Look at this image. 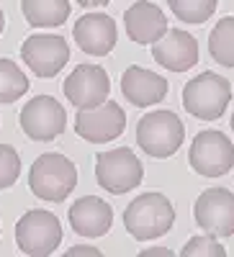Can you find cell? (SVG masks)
<instances>
[{"instance_id": "6da1fadb", "label": "cell", "mask_w": 234, "mask_h": 257, "mask_svg": "<svg viewBox=\"0 0 234 257\" xmlns=\"http://www.w3.org/2000/svg\"><path fill=\"white\" fill-rule=\"evenodd\" d=\"M175 208L162 193H144L137 196L124 211V226L137 242L160 239L173 229Z\"/></svg>"}, {"instance_id": "7a4b0ae2", "label": "cell", "mask_w": 234, "mask_h": 257, "mask_svg": "<svg viewBox=\"0 0 234 257\" xmlns=\"http://www.w3.org/2000/svg\"><path fill=\"white\" fill-rule=\"evenodd\" d=\"M77 185V167L70 157L47 152L34 160L29 170V188L36 198L62 203Z\"/></svg>"}, {"instance_id": "3957f363", "label": "cell", "mask_w": 234, "mask_h": 257, "mask_svg": "<svg viewBox=\"0 0 234 257\" xmlns=\"http://www.w3.org/2000/svg\"><path fill=\"white\" fill-rule=\"evenodd\" d=\"M185 139V126L175 111H152L144 113L137 123L139 149L150 157L165 160L173 157Z\"/></svg>"}, {"instance_id": "277c9868", "label": "cell", "mask_w": 234, "mask_h": 257, "mask_svg": "<svg viewBox=\"0 0 234 257\" xmlns=\"http://www.w3.org/2000/svg\"><path fill=\"white\" fill-rule=\"evenodd\" d=\"M231 100V82L216 72H201L183 88L185 111L201 121H216Z\"/></svg>"}, {"instance_id": "5b68a950", "label": "cell", "mask_w": 234, "mask_h": 257, "mask_svg": "<svg viewBox=\"0 0 234 257\" xmlns=\"http://www.w3.org/2000/svg\"><path fill=\"white\" fill-rule=\"evenodd\" d=\"M142 178H144V167L129 147L103 152L95 160V180L105 193L124 196V193L134 190L142 183Z\"/></svg>"}, {"instance_id": "8992f818", "label": "cell", "mask_w": 234, "mask_h": 257, "mask_svg": "<svg viewBox=\"0 0 234 257\" xmlns=\"http://www.w3.org/2000/svg\"><path fill=\"white\" fill-rule=\"evenodd\" d=\"M62 242V224L54 213L34 208L18 219L16 224V244L24 254L47 257Z\"/></svg>"}, {"instance_id": "52a82bcc", "label": "cell", "mask_w": 234, "mask_h": 257, "mask_svg": "<svg viewBox=\"0 0 234 257\" xmlns=\"http://www.w3.org/2000/svg\"><path fill=\"white\" fill-rule=\"evenodd\" d=\"M188 162L201 178H221L234 167V144L226 134L208 128L193 139Z\"/></svg>"}, {"instance_id": "ba28073f", "label": "cell", "mask_w": 234, "mask_h": 257, "mask_svg": "<svg viewBox=\"0 0 234 257\" xmlns=\"http://www.w3.org/2000/svg\"><path fill=\"white\" fill-rule=\"evenodd\" d=\"M65 126L67 113L52 95H36L21 111V128L34 142H52L65 132Z\"/></svg>"}, {"instance_id": "9c48e42d", "label": "cell", "mask_w": 234, "mask_h": 257, "mask_svg": "<svg viewBox=\"0 0 234 257\" xmlns=\"http://www.w3.org/2000/svg\"><path fill=\"white\" fill-rule=\"evenodd\" d=\"M126 128V113L119 103L105 100L93 108H80L77 118H75V132L93 144H105L113 142L116 137L124 134Z\"/></svg>"}, {"instance_id": "30bf717a", "label": "cell", "mask_w": 234, "mask_h": 257, "mask_svg": "<svg viewBox=\"0 0 234 257\" xmlns=\"http://www.w3.org/2000/svg\"><path fill=\"white\" fill-rule=\"evenodd\" d=\"M21 57L36 77H54L70 59V47L59 34H34L24 41Z\"/></svg>"}, {"instance_id": "8fae6325", "label": "cell", "mask_w": 234, "mask_h": 257, "mask_svg": "<svg viewBox=\"0 0 234 257\" xmlns=\"http://www.w3.org/2000/svg\"><path fill=\"white\" fill-rule=\"evenodd\" d=\"M196 224L214 237H231L234 234V193L226 188L203 190L193 206Z\"/></svg>"}, {"instance_id": "7c38bea8", "label": "cell", "mask_w": 234, "mask_h": 257, "mask_svg": "<svg viewBox=\"0 0 234 257\" xmlns=\"http://www.w3.org/2000/svg\"><path fill=\"white\" fill-rule=\"evenodd\" d=\"M111 80L98 64H77L75 72L65 80V95L75 108H93L108 100Z\"/></svg>"}, {"instance_id": "4fadbf2b", "label": "cell", "mask_w": 234, "mask_h": 257, "mask_svg": "<svg viewBox=\"0 0 234 257\" xmlns=\"http://www.w3.org/2000/svg\"><path fill=\"white\" fill-rule=\"evenodd\" d=\"M152 57L170 72H188L198 62V41L188 31L167 29V34L152 44Z\"/></svg>"}, {"instance_id": "5bb4252c", "label": "cell", "mask_w": 234, "mask_h": 257, "mask_svg": "<svg viewBox=\"0 0 234 257\" xmlns=\"http://www.w3.org/2000/svg\"><path fill=\"white\" fill-rule=\"evenodd\" d=\"M72 36L85 54L105 57L116 47V21L105 13H85L77 18Z\"/></svg>"}, {"instance_id": "9a60e30c", "label": "cell", "mask_w": 234, "mask_h": 257, "mask_svg": "<svg viewBox=\"0 0 234 257\" xmlns=\"http://www.w3.org/2000/svg\"><path fill=\"white\" fill-rule=\"evenodd\" d=\"M111 224H113V208L98 196L77 198L70 206V226L77 237H88V239L103 237L111 229Z\"/></svg>"}, {"instance_id": "2e32d148", "label": "cell", "mask_w": 234, "mask_h": 257, "mask_svg": "<svg viewBox=\"0 0 234 257\" xmlns=\"http://www.w3.org/2000/svg\"><path fill=\"white\" fill-rule=\"evenodd\" d=\"M121 93L137 108H147V105H155L160 100H165L167 95V80L152 70H144L132 64L129 70L121 75Z\"/></svg>"}, {"instance_id": "e0dca14e", "label": "cell", "mask_w": 234, "mask_h": 257, "mask_svg": "<svg viewBox=\"0 0 234 257\" xmlns=\"http://www.w3.org/2000/svg\"><path fill=\"white\" fill-rule=\"evenodd\" d=\"M124 26L132 41L137 44H155L167 34V18L160 6L150 0H139L124 13Z\"/></svg>"}, {"instance_id": "ac0fdd59", "label": "cell", "mask_w": 234, "mask_h": 257, "mask_svg": "<svg viewBox=\"0 0 234 257\" xmlns=\"http://www.w3.org/2000/svg\"><path fill=\"white\" fill-rule=\"evenodd\" d=\"M21 11L34 29H57L70 16V0H21Z\"/></svg>"}, {"instance_id": "d6986e66", "label": "cell", "mask_w": 234, "mask_h": 257, "mask_svg": "<svg viewBox=\"0 0 234 257\" xmlns=\"http://www.w3.org/2000/svg\"><path fill=\"white\" fill-rule=\"evenodd\" d=\"M208 52L221 67H234V16L221 18L208 34Z\"/></svg>"}, {"instance_id": "ffe728a7", "label": "cell", "mask_w": 234, "mask_h": 257, "mask_svg": "<svg viewBox=\"0 0 234 257\" xmlns=\"http://www.w3.org/2000/svg\"><path fill=\"white\" fill-rule=\"evenodd\" d=\"M29 90V77L13 59H0V103H16Z\"/></svg>"}, {"instance_id": "44dd1931", "label": "cell", "mask_w": 234, "mask_h": 257, "mask_svg": "<svg viewBox=\"0 0 234 257\" xmlns=\"http://www.w3.org/2000/svg\"><path fill=\"white\" fill-rule=\"evenodd\" d=\"M167 6L183 24H203L214 16L216 0H167Z\"/></svg>"}, {"instance_id": "7402d4cb", "label": "cell", "mask_w": 234, "mask_h": 257, "mask_svg": "<svg viewBox=\"0 0 234 257\" xmlns=\"http://www.w3.org/2000/svg\"><path fill=\"white\" fill-rule=\"evenodd\" d=\"M183 257H224L226 247L214 237V234H206V237H193L183 249Z\"/></svg>"}, {"instance_id": "603a6c76", "label": "cell", "mask_w": 234, "mask_h": 257, "mask_svg": "<svg viewBox=\"0 0 234 257\" xmlns=\"http://www.w3.org/2000/svg\"><path fill=\"white\" fill-rule=\"evenodd\" d=\"M21 175V157L11 144H0V190L11 188Z\"/></svg>"}, {"instance_id": "cb8c5ba5", "label": "cell", "mask_w": 234, "mask_h": 257, "mask_svg": "<svg viewBox=\"0 0 234 257\" xmlns=\"http://www.w3.org/2000/svg\"><path fill=\"white\" fill-rule=\"evenodd\" d=\"M70 257H77V254H90V257H100V249L98 247H88V244H75L67 249Z\"/></svg>"}, {"instance_id": "d4e9b609", "label": "cell", "mask_w": 234, "mask_h": 257, "mask_svg": "<svg viewBox=\"0 0 234 257\" xmlns=\"http://www.w3.org/2000/svg\"><path fill=\"white\" fill-rule=\"evenodd\" d=\"M173 257V249H165V247H152V249H144V257Z\"/></svg>"}, {"instance_id": "484cf974", "label": "cell", "mask_w": 234, "mask_h": 257, "mask_svg": "<svg viewBox=\"0 0 234 257\" xmlns=\"http://www.w3.org/2000/svg\"><path fill=\"white\" fill-rule=\"evenodd\" d=\"M77 3L82 8H103V6H108V0H77Z\"/></svg>"}, {"instance_id": "4316f807", "label": "cell", "mask_w": 234, "mask_h": 257, "mask_svg": "<svg viewBox=\"0 0 234 257\" xmlns=\"http://www.w3.org/2000/svg\"><path fill=\"white\" fill-rule=\"evenodd\" d=\"M3 29H6V16H3V11H0V34H3Z\"/></svg>"}, {"instance_id": "83f0119b", "label": "cell", "mask_w": 234, "mask_h": 257, "mask_svg": "<svg viewBox=\"0 0 234 257\" xmlns=\"http://www.w3.org/2000/svg\"><path fill=\"white\" fill-rule=\"evenodd\" d=\"M231 132H234V113H231Z\"/></svg>"}]
</instances>
